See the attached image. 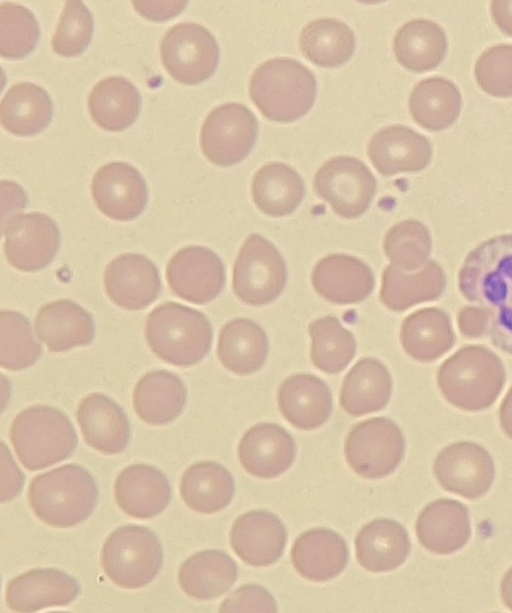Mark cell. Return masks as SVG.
I'll list each match as a JSON object with an SVG mask.
<instances>
[{
  "label": "cell",
  "instance_id": "1",
  "mask_svg": "<svg viewBox=\"0 0 512 613\" xmlns=\"http://www.w3.org/2000/svg\"><path fill=\"white\" fill-rule=\"evenodd\" d=\"M249 94L266 119L291 123L313 107L317 81L313 72L299 61L288 57L273 58L255 69Z\"/></svg>",
  "mask_w": 512,
  "mask_h": 613
},
{
  "label": "cell",
  "instance_id": "2",
  "mask_svg": "<svg viewBox=\"0 0 512 613\" xmlns=\"http://www.w3.org/2000/svg\"><path fill=\"white\" fill-rule=\"evenodd\" d=\"M98 496L92 475L74 464L35 476L28 490L29 505L36 517L56 528H70L88 519Z\"/></svg>",
  "mask_w": 512,
  "mask_h": 613
},
{
  "label": "cell",
  "instance_id": "3",
  "mask_svg": "<svg viewBox=\"0 0 512 613\" xmlns=\"http://www.w3.org/2000/svg\"><path fill=\"white\" fill-rule=\"evenodd\" d=\"M505 380L501 359L480 345L462 347L446 359L437 372V384L443 397L451 405L470 412L493 405Z\"/></svg>",
  "mask_w": 512,
  "mask_h": 613
},
{
  "label": "cell",
  "instance_id": "4",
  "mask_svg": "<svg viewBox=\"0 0 512 613\" xmlns=\"http://www.w3.org/2000/svg\"><path fill=\"white\" fill-rule=\"evenodd\" d=\"M145 336L158 358L185 367L199 363L209 353L213 329L202 312L176 302H165L148 315Z\"/></svg>",
  "mask_w": 512,
  "mask_h": 613
},
{
  "label": "cell",
  "instance_id": "5",
  "mask_svg": "<svg viewBox=\"0 0 512 613\" xmlns=\"http://www.w3.org/2000/svg\"><path fill=\"white\" fill-rule=\"evenodd\" d=\"M10 439L18 459L30 471L66 460L78 444L70 419L47 405H35L21 411L12 422Z\"/></svg>",
  "mask_w": 512,
  "mask_h": 613
},
{
  "label": "cell",
  "instance_id": "6",
  "mask_svg": "<svg viewBox=\"0 0 512 613\" xmlns=\"http://www.w3.org/2000/svg\"><path fill=\"white\" fill-rule=\"evenodd\" d=\"M458 288L469 302L491 309L512 305V234L492 237L466 256Z\"/></svg>",
  "mask_w": 512,
  "mask_h": 613
},
{
  "label": "cell",
  "instance_id": "7",
  "mask_svg": "<svg viewBox=\"0 0 512 613\" xmlns=\"http://www.w3.org/2000/svg\"><path fill=\"white\" fill-rule=\"evenodd\" d=\"M162 562L163 551L157 535L139 525H125L114 530L101 552L106 575L124 589H138L151 583Z\"/></svg>",
  "mask_w": 512,
  "mask_h": 613
},
{
  "label": "cell",
  "instance_id": "8",
  "mask_svg": "<svg viewBox=\"0 0 512 613\" xmlns=\"http://www.w3.org/2000/svg\"><path fill=\"white\" fill-rule=\"evenodd\" d=\"M287 282L282 255L269 240L250 234L241 246L233 267V290L244 303L263 306L276 300Z\"/></svg>",
  "mask_w": 512,
  "mask_h": 613
},
{
  "label": "cell",
  "instance_id": "9",
  "mask_svg": "<svg viewBox=\"0 0 512 613\" xmlns=\"http://www.w3.org/2000/svg\"><path fill=\"white\" fill-rule=\"evenodd\" d=\"M344 452L354 473L366 479H380L392 474L402 462L405 438L391 419L374 417L352 427Z\"/></svg>",
  "mask_w": 512,
  "mask_h": 613
},
{
  "label": "cell",
  "instance_id": "10",
  "mask_svg": "<svg viewBox=\"0 0 512 613\" xmlns=\"http://www.w3.org/2000/svg\"><path fill=\"white\" fill-rule=\"evenodd\" d=\"M319 198L344 219H356L370 207L377 189L376 178L359 159L336 156L327 160L314 176Z\"/></svg>",
  "mask_w": 512,
  "mask_h": 613
},
{
  "label": "cell",
  "instance_id": "11",
  "mask_svg": "<svg viewBox=\"0 0 512 613\" xmlns=\"http://www.w3.org/2000/svg\"><path fill=\"white\" fill-rule=\"evenodd\" d=\"M160 54L165 70L174 80L185 85H198L215 73L220 49L205 27L183 22L165 33Z\"/></svg>",
  "mask_w": 512,
  "mask_h": 613
},
{
  "label": "cell",
  "instance_id": "12",
  "mask_svg": "<svg viewBox=\"0 0 512 613\" xmlns=\"http://www.w3.org/2000/svg\"><path fill=\"white\" fill-rule=\"evenodd\" d=\"M257 136L255 115L245 105L232 102L217 106L207 115L200 132V145L210 162L229 167L249 155Z\"/></svg>",
  "mask_w": 512,
  "mask_h": 613
},
{
  "label": "cell",
  "instance_id": "13",
  "mask_svg": "<svg viewBox=\"0 0 512 613\" xmlns=\"http://www.w3.org/2000/svg\"><path fill=\"white\" fill-rule=\"evenodd\" d=\"M2 233L8 262L24 272H36L47 267L61 245L57 223L43 213L17 214L2 225Z\"/></svg>",
  "mask_w": 512,
  "mask_h": 613
},
{
  "label": "cell",
  "instance_id": "14",
  "mask_svg": "<svg viewBox=\"0 0 512 613\" xmlns=\"http://www.w3.org/2000/svg\"><path fill=\"white\" fill-rule=\"evenodd\" d=\"M433 472L443 489L471 500L484 496L495 479L490 453L469 441L443 448L434 460Z\"/></svg>",
  "mask_w": 512,
  "mask_h": 613
},
{
  "label": "cell",
  "instance_id": "15",
  "mask_svg": "<svg viewBox=\"0 0 512 613\" xmlns=\"http://www.w3.org/2000/svg\"><path fill=\"white\" fill-rule=\"evenodd\" d=\"M166 278L178 297L194 304H206L222 292L226 273L214 251L195 245L174 254L167 264Z\"/></svg>",
  "mask_w": 512,
  "mask_h": 613
},
{
  "label": "cell",
  "instance_id": "16",
  "mask_svg": "<svg viewBox=\"0 0 512 613\" xmlns=\"http://www.w3.org/2000/svg\"><path fill=\"white\" fill-rule=\"evenodd\" d=\"M93 200L98 209L116 221H131L145 210L149 191L142 174L122 161L100 167L91 183Z\"/></svg>",
  "mask_w": 512,
  "mask_h": 613
},
{
  "label": "cell",
  "instance_id": "17",
  "mask_svg": "<svg viewBox=\"0 0 512 613\" xmlns=\"http://www.w3.org/2000/svg\"><path fill=\"white\" fill-rule=\"evenodd\" d=\"M109 298L126 310H142L160 294L161 279L156 265L146 256L125 253L114 258L104 272Z\"/></svg>",
  "mask_w": 512,
  "mask_h": 613
},
{
  "label": "cell",
  "instance_id": "18",
  "mask_svg": "<svg viewBox=\"0 0 512 613\" xmlns=\"http://www.w3.org/2000/svg\"><path fill=\"white\" fill-rule=\"evenodd\" d=\"M287 543L284 524L275 514L253 510L240 515L230 531V544L246 564L266 567L276 563Z\"/></svg>",
  "mask_w": 512,
  "mask_h": 613
},
{
  "label": "cell",
  "instance_id": "19",
  "mask_svg": "<svg viewBox=\"0 0 512 613\" xmlns=\"http://www.w3.org/2000/svg\"><path fill=\"white\" fill-rule=\"evenodd\" d=\"M367 155L383 176L425 169L432 158V145L413 129L396 124L377 131L367 146Z\"/></svg>",
  "mask_w": 512,
  "mask_h": 613
},
{
  "label": "cell",
  "instance_id": "20",
  "mask_svg": "<svg viewBox=\"0 0 512 613\" xmlns=\"http://www.w3.org/2000/svg\"><path fill=\"white\" fill-rule=\"evenodd\" d=\"M80 593L79 582L54 568L29 570L11 579L6 587L7 606L16 612H36L66 606Z\"/></svg>",
  "mask_w": 512,
  "mask_h": 613
},
{
  "label": "cell",
  "instance_id": "21",
  "mask_svg": "<svg viewBox=\"0 0 512 613\" xmlns=\"http://www.w3.org/2000/svg\"><path fill=\"white\" fill-rule=\"evenodd\" d=\"M294 438L280 425L260 423L249 428L238 445L242 467L251 475L271 479L286 472L296 457Z\"/></svg>",
  "mask_w": 512,
  "mask_h": 613
},
{
  "label": "cell",
  "instance_id": "22",
  "mask_svg": "<svg viewBox=\"0 0 512 613\" xmlns=\"http://www.w3.org/2000/svg\"><path fill=\"white\" fill-rule=\"evenodd\" d=\"M315 291L331 303L346 305L365 300L375 287L372 269L351 255L332 254L319 260L311 275Z\"/></svg>",
  "mask_w": 512,
  "mask_h": 613
},
{
  "label": "cell",
  "instance_id": "23",
  "mask_svg": "<svg viewBox=\"0 0 512 613\" xmlns=\"http://www.w3.org/2000/svg\"><path fill=\"white\" fill-rule=\"evenodd\" d=\"M415 529L419 543L428 551L438 555L455 553L471 537L468 508L454 499H437L420 512Z\"/></svg>",
  "mask_w": 512,
  "mask_h": 613
},
{
  "label": "cell",
  "instance_id": "24",
  "mask_svg": "<svg viewBox=\"0 0 512 613\" xmlns=\"http://www.w3.org/2000/svg\"><path fill=\"white\" fill-rule=\"evenodd\" d=\"M77 421L86 443L107 454L123 452L131 437V428L124 410L108 396L91 393L78 405Z\"/></svg>",
  "mask_w": 512,
  "mask_h": 613
},
{
  "label": "cell",
  "instance_id": "25",
  "mask_svg": "<svg viewBox=\"0 0 512 613\" xmlns=\"http://www.w3.org/2000/svg\"><path fill=\"white\" fill-rule=\"evenodd\" d=\"M166 475L156 467L135 464L124 468L116 478L114 497L120 509L138 519L162 513L171 499Z\"/></svg>",
  "mask_w": 512,
  "mask_h": 613
},
{
  "label": "cell",
  "instance_id": "26",
  "mask_svg": "<svg viewBox=\"0 0 512 613\" xmlns=\"http://www.w3.org/2000/svg\"><path fill=\"white\" fill-rule=\"evenodd\" d=\"M348 559L346 541L330 529L314 528L303 532L291 549L295 570L312 582H325L339 576Z\"/></svg>",
  "mask_w": 512,
  "mask_h": 613
},
{
  "label": "cell",
  "instance_id": "27",
  "mask_svg": "<svg viewBox=\"0 0 512 613\" xmlns=\"http://www.w3.org/2000/svg\"><path fill=\"white\" fill-rule=\"evenodd\" d=\"M278 407L294 427L312 430L330 417L333 402L328 385L312 374H295L286 378L278 390Z\"/></svg>",
  "mask_w": 512,
  "mask_h": 613
},
{
  "label": "cell",
  "instance_id": "28",
  "mask_svg": "<svg viewBox=\"0 0 512 613\" xmlns=\"http://www.w3.org/2000/svg\"><path fill=\"white\" fill-rule=\"evenodd\" d=\"M35 330L51 352H66L88 345L95 337L91 314L68 299L42 306L35 317Z\"/></svg>",
  "mask_w": 512,
  "mask_h": 613
},
{
  "label": "cell",
  "instance_id": "29",
  "mask_svg": "<svg viewBox=\"0 0 512 613\" xmlns=\"http://www.w3.org/2000/svg\"><path fill=\"white\" fill-rule=\"evenodd\" d=\"M356 558L370 572H388L401 566L411 552L406 529L388 518L375 519L358 532L355 538Z\"/></svg>",
  "mask_w": 512,
  "mask_h": 613
},
{
  "label": "cell",
  "instance_id": "30",
  "mask_svg": "<svg viewBox=\"0 0 512 613\" xmlns=\"http://www.w3.org/2000/svg\"><path fill=\"white\" fill-rule=\"evenodd\" d=\"M187 402V389L176 374L154 370L139 379L133 391V407L149 425H166L178 418Z\"/></svg>",
  "mask_w": 512,
  "mask_h": 613
},
{
  "label": "cell",
  "instance_id": "31",
  "mask_svg": "<svg viewBox=\"0 0 512 613\" xmlns=\"http://www.w3.org/2000/svg\"><path fill=\"white\" fill-rule=\"evenodd\" d=\"M393 391L392 377L377 359H360L345 376L341 392V407L351 416L360 417L387 406Z\"/></svg>",
  "mask_w": 512,
  "mask_h": 613
},
{
  "label": "cell",
  "instance_id": "32",
  "mask_svg": "<svg viewBox=\"0 0 512 613\" xmlns=\"http://www.w3.org/2000/svg\"><path fill=\"white\" fill-rule=\"evenodd\" d=\"M268 353V337L255 321L236 318L220 331L217 356L223 367L234 374L244 376L259 371Z\"/></svg>",
  "mask_w": 512,
  "mask_h": 613
},
{
  "label": "cell",
  "instance_id": "33",
  "mask_svg": "<svg viewBox=\"0 0 512 613\" xmlns=\"http://www.w3.org/2000/svg\"><path fill=\"white\" fill-rule=\"evenodd\" d=\"M400 341L407 355L416 361L428 363L440 358L455 343L449 315L437 307L411 313L402 322Z\"/></svg>",
  "mask_w": 512,
  "mask_h": 613
},
{
  "label": "cell",
  "instance_id": "34",
  "mask_svg": "<svg viewBox=\"0 0 512 613\" xmlns=\"http://www.w3.org/2000/svg\"><path fill=\"white\" fill-rule=\"evenodd\" d=\"M446 287L441 266L429 260L416 273L407 274L388 265L382 274L381 302L392 311H404L416 304L438 299Z\"/></svg>",
  "mask_w": 512,
  "mask_h": 613
},
{
  "label": "cell",
  "instance_id": "35",
  "mask_svg": "<svg viewBox=\"0 0 512 613\" xmlns=\"http://www.w3.org/2000/svg\"><path fill=\"white\" fill-rule=\"evenodd\" d=\"M141 107L142 97L136 86L120 76L99 81L88 97L92 120L110 132L129 128L138 118Z\"/></svg>",
  "mask_w": 512,
  "mask_h": 613
},
{
  "label": "cell",
  "instance_id": "36",
  "mask_svg": "<svg viewBox=\"0 0 512 613\" xmlns=\"http://www.w3.org/2000/svg\"><path fill=\"white\" fill-rule=\"evenodd\" d=\"M237 577V564L219 550H204L190 556L178 571L181 589L198 600H210L223 595L236 582Z\"/></svg>",
  "mask_w": 512,
  "mask_h": 613
},
{
  "label": "cell",
  "instance_id": "37",
  "mask_svg": "<svg viewBox=\"0 0 512 613\" xmlns=\"http://www.w3.org/2000/svg\"><path fill=\"white\" fill-rule=\"evenodd\" d=\"M53 103L47 91L30 82L13 85L0 103V120L9 133L29 137L47 128Z\"/></svg>",
  "mask_w": 512,
  "mask_h": 613
},
{
  "label": "cell",
  "instance_id": "38",
  "mask_svg": "<svg viewBox=\"0 0 512 613\" xmlns=\"http://www.w3.org/2000/svg\"><path fill=\"white\" fill-rule=\"evenodd\" d=\"M252 198L256 207L271 217L294 212L305 196V184L298 172L282 162H270L253 177Z\"/></svg>",
  "mask_w": 512,
  "mask_h": 613
},
{
  "label": "cell",
  "instance_id": "39",
  "mask_svg": "<svg viewBox=\"0 0 512 613\" xmlns=\"http://www.w3.org/2000/svg\"><path fill=\"white\" fill-rule=\"evenodd\" d=\"M235 493L232 474L223 465L202 461L191 465L182 475L180 495L185 504L201 514H212L227 507Z\"/></svg>",
  "mask_w": 512,
  "mask_h": 613
},
{
  "label": "cell",
  "instance_id": "40",
  "mask_svg": "<svg viewBox=\"0 0 512 613\" xmlns=\"http://www.w3.org/2000/svg\"><path fill=\"white\" fill-rule=\"evenodd\" d=\"M448 49L446 35L437 23L427 19H414L396 32L393 51L397 61L412 72H425L436 68Z\"/></svg>",
  "mask_w": 512,
  "mask_h": 613
},
{
  "label": "cell",
  "instance_id": "41",
  "mask_svg": "<svg viewBox=\"0 0 512 613\" xmlns=\"http://www.w3.org/2000/svg\"><path fill=\"white\" fill-rule=\"evenodd\" d=\"M462 96L458 87L443 77L420 81L409 98V111L414 121L429 131H441L458 118Z\"/></svg>",
  "mask_w": 512,
  "mask_h": 613
},
{
  "label": "cell",
  "instance_id": "42",
  "mask_svg": "<svg viewBox=\"0 0 512 613\" xmlns=\"http://www.w3.org/2000/svg\"><path fill=\"white\" fill-rule=\"evenodd\" d=\"M299 42L303 55L324 68L345 64L356 46L352 29L334 18H321L308 23L300 33Z\"/></svg>",
  "mask_w": 512,
  "mask_h": 613
},
{
  "label": "cell",
  "instance_id": "43",
  "mask_svg": "<svg viewBox=\"0 0 512 613\" xmlns=\"http://www.w3.org/2000/svg\"><path fill=\"white\" fill-rule=\"evenodd\" d=\"M312 340L311 360L319 370L336 374L343 371L356 354L357 344L351 331L334 316L320 317L309 324Z\"/></svg>",
  "mask_w": 512,
  "mask_h": 613
},
{
  "label": "cell",
  "instance_id": "44",
  "mask_svg": "<svg viewBox=\"0 0 512 613\" xmlns=\"http://www.w3.org/2000/svg\"><path fill=\"white\" fill-rule=\"evenodd\" d=\"M432 238L428 228L409 219L392 226L385 235L383 249L396 268L411 272L425 266L431 253Z\"/></svg>",
  "mask_w": 512,
  "mask_h": 613
},
{
  "label": "cell",
  "instance_id": "45",
  "mask_svg": "<svg viewBox=\"0 0 512 613\" xmlns=\"http://www.w3.org/2000/svg\"><path fill=\"white\" fill-rule=\"evenodd\" d=\"M0 330V364L3 368L19 371L37 362L42 348L27 317L19 312L3 310Z\"/></svg>",
  "mask_w": 512,
  "mask_h": 613
},
{
  "label": "cell",
  "instance_id": "46",
  "mask_svg": "<svg viewBox=\"0 0 512 613\" xmlns=\"http://www.w3.org/2000/svg\"><path fill=\"white\" fill-rule=\"evenodd\" d=\"M40 28L33 13L12 2L0 6V53L17 60L28 56L37 46Z\"/></svg>",
  "mask_w": 512,
  "mask_h": 613
},
{
  "label": "cell",
  "instance_id": "47",
  "mask_svg": "<svg viewBox=\"0 0 512 613\" xmlns=\"http://www.w3.org/2000/svg\"><path fill=\"white\" fill-rule=\"evenodd\" d=\"M93 17L83 2L70 0L59 17L51 45L55 53L63 57L82 54L92 41Z\"/></svg>",
  "mask_w": 512,
  "mask_h": 613
},
{
  "label": "cell",
  "instance_id": "48",
  "mask_svg": "<svg viewBox=\"0 0 512 613\" xmlns=\"http://www.w3.org/2000/svg\"><path fill=\"white\" fill-rule=\"evenodd\" d=\"M475 77L486 93L512 97V45L499 44L485 50L476 61Z\"/></svg>",
  "mask_w": 512,
  "mask_h": 613
},
{
  "label": "cell",
  "instance_id": "49",
  "mask_svg": "<svg viewBox=\"0 0 512 613\" xmlns=\"http://www.w3.org/2000/svg\"><path fill=\"white\" fill-rule=\"evenodd\" d=\"M219 612H277V605L264 587L247 584L231 593L222 602Z\"/></svg>",
  "mask_w": 512,
  "mask_h": 613
},
{
  "label": "cell",
  "instance_id": "50",
  "mask_svg": "<svg viewBox=\"0 0 512 613\" xmlns=\"http://www.w3.org/2000/svg\"><path fill=\"white\" fill-rule=\"evenodd\" d=\"M494 309L482 306H466L457 316L458 328L467 338H480L488 334Z\"/></svg>",
  "mask_w": 512,
  "mask_h": 613
},
{
  "label": "cell",
  "instance_id": "51",
  "mask_svg": "<svg viewBox=\"0 0 512 613\" xmlns=\"http://www.w3.org/2000/svg\"><path fill=\"white\" fill-rule=\"evenodd\" d=\"M488 335L495 347L512 356V305L494 311Z\"/></svg>",
  "mask_w": 512,
  "mask_h": 613
},
{
  "label": "cell",
  "instance_id": "52",
  "mask_svg": "<svg viewBox=\"0 0 512 613\" xmlns=\"http://www.w3.org/2000/svg\"><path fill=\"white\" fill-rule=\"evenodd\" d=\"M187 1H133L135 10L144 18L162 22L178 16L187 6Z\"/></svg>",
  "mask_w": 512,
  "mask_h": 613
},
{
  "label": "cell",
  "instance_id": "53",
  "mask_svg": "<svg viewBox=\"0 0 512 613\" xmlns=\"http://www.w3.org/2000/svg\"><path fill=\"white\" fill-rule=\"evenodd\" d=\"M1 456H2V496L1 501L5 502L11 500L20 493L23 484V476L21 471L6 448L4 442H1Z\"/></svg>",
  "mask_w": 512,
  "mask_h": 613
},
{
  "label": "cell",
  "instance_id": "54",
  "mask_svg": "<svg viewBox=\"0 0 512 613\" xmlns=\"http://www.w3.org/2000/svg\"><path fill=\"white\" fill-rule=\"evenodd\" d=\"M2 225L17 215L27 205V196L20 185L11 181H1Z\"/></svg>",
  "mask_w": 512,
  "mask_h": 613
},
{
  "label": "cell",
  "instance_id": "55",
  "mask_svg": "<svg viewBox=\"0 0 512 613\" xmlns=\"http://www.w3.org/2000/svg\"><path fill=\"white\" fill-rule=\"evenodd\" d=\"M491 15L498 28L512 36V0L492 1Z\"/></svg>",
  "mask_w": 512,
  "mask_h": 613
},
{
  "label": "cell",
  "instance_id": "56",
  "mask_svg": "<svg viewBox=\"0 0 512 613\" xmlns=\"http://www.w3.org/2000/svg\"><path fill=\"white\" fill-rule=\"evenodd\" d=\"M499 421L504 433L512 439V387L507 392L499 408Z\"/></svg>",
  "mask_w": 512,
  "mask_h": 613
},
{
  "label": "cell",
  "instance_id": "57",
  "mask_svg": "<svg viewBox=\"0 0 512 613\" xmlns=\"http://www.w3.org/2000/svg\"><path fill=\"white\" fill-rule=\"evenodd\" d=\"M500 589L503 603L512 610V567L504 575Z\"/></svg>",
  "mask_w": 512,
  "mask_h": 613
}]
</instances>
